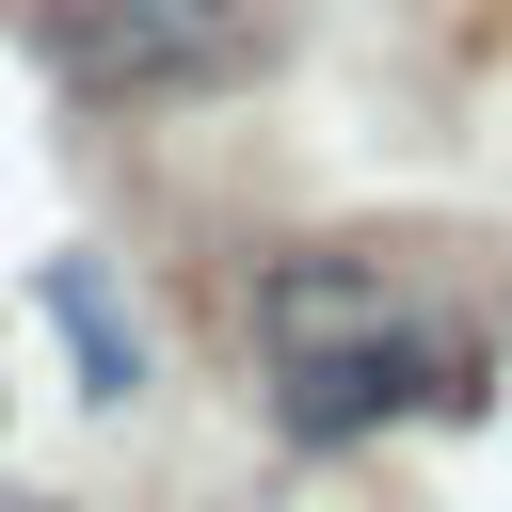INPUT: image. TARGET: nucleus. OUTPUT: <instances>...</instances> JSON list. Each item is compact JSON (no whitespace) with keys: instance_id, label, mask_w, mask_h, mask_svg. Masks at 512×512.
Instances as JSON below:
<instances>
[{"instance_id":"f257e3e1","label":"nucleus","mask_w":512,"mask_h":512,"mask_svg":"<svg viewBox=\"0 0 512 512\" xmlns=\"http://www.w3.org/2000/svg\"><path fill=\"white\" fill-rule=\"evenodd\" d=\"M256 352H272V416L304 448L384 432L416 400H480V352L416 336V304L384 288V256H272L256 272Z\"/></svg>"},{"instance_id":"f03ea898","label":"nucleus","mask_w":512,"mask_h":512,"mask_svg":"<svg viewBox=\"0 0 512 512\" xmlns=\"http://www.w3.org/2000/svg\"><path fill=\"white\" fill-rule=\"evenodd\" d=\"M48 64L96 112H176V96L256 80L272 64V16L256 0H48Z\"/></svg>"},{"instance_id":"7ed1b4c3","label":"nucleus","mask_w":512,"mask_h":512,"mask_svg":"<svg viewBox=\"0 0 512 512\" xmlns=\"http://www.w3.org/2000/svg\"><path fill=\"white\" fill-rule=\"evenodd\" d=\"M48 304H64V336L96 352V384H144V336H128V320L96 304V272H48Z\"/></svg>"}]
</instances>
